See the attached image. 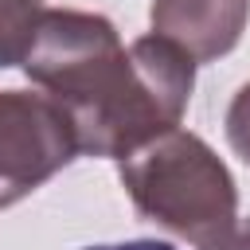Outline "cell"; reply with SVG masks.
<instances>
[{
  "label": "cell",
  "instance_id": "obj_1",
  "mask_svg": "<svg viewBox=\"0 0 250 250\" xmlns=\"http://www.w3.org/2000/svg\"><path fill=\"white\" fill-rule=\"evenodd\" d=\"M23 74L70 117L78 152L125 160L168 129H180L195 86V62L160 35L129 47L98 12L47 8L23 55Z\"/></svg>",
  "mask_w": 250,
  "mask_h": 250
},
{
  "label": "cell",
  "instance_id": "obj_8",
  "mask_svg": "<svg viewBox=\"0 0 250 250\" xmlns=\"http://www.w3.org/2000/svg\"><path fill=\"white\" fill-rule=\"evenodd\" d=\"M219 250H250V219H246L242 227H234V234H230Z\"/></svg>",
  "mask_w": 250,
  "mask_h": 250
},
{
  "label": "cell",
  "instance_id": "obj_6",
  "mask_svg": "<svg viewBox=\"0 0 250 250\" xmlns=\"http://www.w3.org/2000/svg\"><path fill=\"white\" fill-rule=\"evenodd\" d=\"M223 125H227V145H230V152H234L242 164H250V82L230 98Z\"/></svg>",
  "mask_w": 250,
  "mask_h": 250
},
{
  "label": "cell",
  "instance_id": "obj_4",
  "mask_svg": "<svg viewBox=\"0 0 250 250\" xmlns=\"http://www.w3.org/2000/svg\"><path fill=\"white\" fill-rule=\"evenodd\" d=\"M250 0H152V35L176 43L191 62L230 55L246 31Z\"/></svg>",
  "mask_w": 250,
  "mask_h": 250
},
{
  "label": "cell",
  "instance_id": "obj_3",
  "mask_svg": "<svg viewBox=\"0 0 250 250\" xmlns=\"http://www.w3.org/2000/svg\"><path fill=\"white\" fill-rule=\"evenodd\" d=\"M74 156V125L47 94L0 90V211L27 199Z\"/></svg>",
  "mask_w": 250,
  "mask_h": 250
},
{
  "label": "cell",
  "instance_id": "obj_7",
  "mask_svg": "<svg viewBox=\"0 0 250 250\" xmlns=\"http://www.w3.org/2000/svg\"><path fill=\"white\" fill-rule=\"evenodd\" d=\"M86 250H176V246L160 238H129V242H105V246H86Z\"/></svg>",
  "mask_w": 250,
  "mask_h": 250
},
{
  "label": "cell",
  "instance_id": "obj_5",
  "mask_svg": "<svg viewBox=\"0 0 250 250\" xmlns=\"http://www.w3.org/2000/svg\"><path fill=\"white\" fill-rule=\"evenodd\" d=\"M43 12V0H0V70L23 62Z\"/></svg>",
  "mask_w": 250,
  "mask_h": 250
},
{
  "label": "cell",
  "instance_id": "obj_2",
  "mask_svg": "<svg viewBox=\"0 0 250 250\" xmlns=\"http://www.w3.org/2000/svg\"><path fill=\"white\" fill-rule=\"evenodd\" d=\"M117 176L141 219L164 227L195 250H219L238 227L234 176L199 133H160L125 156Z\"/></svg>",
  "mask_w": 250,
  "mask_h": 250
}]
</instances>
